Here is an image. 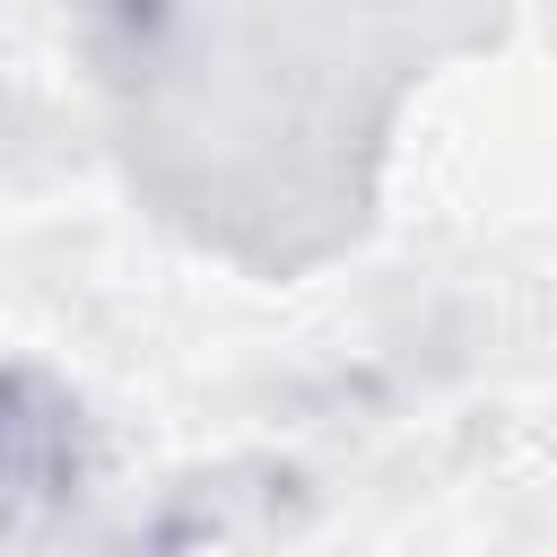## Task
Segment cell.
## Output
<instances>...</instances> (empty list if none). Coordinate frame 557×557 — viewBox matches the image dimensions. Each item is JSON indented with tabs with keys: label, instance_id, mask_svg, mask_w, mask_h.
<instances>
[{
	"label": "cell",
	"instance_id": "obj_1",
	"mask_svg": "<svg viewBox=\"0 0 557 557\" xmlns=\"http://www.w3.org/2000/svg\"><path fill=\"white\" fill-rule=\"evenodd\" d=\"M87 470H96V435L70 383L0 357V557L70 522V505L87 496Z\"/></svg>",
	"mask_w": 557,
	"mask_h": 557
}]
</instances>
